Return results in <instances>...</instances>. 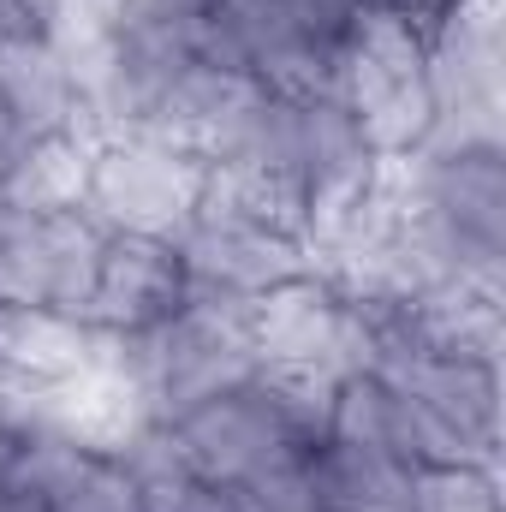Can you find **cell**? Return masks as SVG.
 <instances>
[{"label":"cell","mask_w":506,"mask_h":512,"mask_svg":"<svg viewBox=\"0 0 506 512\" xmlns=\"http://www.w3.org/2000/svg\"><path fill=\"white\" fill-rule=\"evenodd\" d=\"M131 483H137V507L143 512H245L227 489L203 483L197 471H185L161 447L149 459H131Z\"/></svg>","instance_id":"obj_1"},{"label":"cell","mask_w":506,"mask_h":512,"mask_svg":"<svg viewBox=\"0 0 506 512\" xmlns=\"http://www.w3.org/2000/svg\"><path fill=\"white\" fill-rule=\"evenodd\" d=\"M411 512H501L495 495V465H447V471H429L423 495Z\"/></svg>","instance_id":"obj_2"}]
</instances>
